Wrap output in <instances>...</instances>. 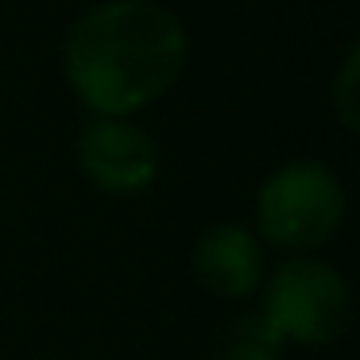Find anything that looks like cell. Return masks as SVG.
Wrapping results in <instances>:
<instances>
[{
	"mask_svg": "<svg viewBox=\"0 0 360 360\" xmlns=\"http://www.w3.org/2000/svg\"><path fill=\"white\" fill-rule=\"evenodd\" d=\"M190 58L182 20L159 0H105L70 27L63 74L94 117H132L174 89Z\"/></svg>",
	"mask_w": 360,
	"mask_h": 360,
	"instance_id": "6da1fadb",
	"label": "cell"
},
{
	"mask_svg": "<svg viewBox=\"0 0 360 360\" xmlns=\"http://www.w3.org/2000/svg\"><path fill=\"white\" fill-rule=\"evenodd\" d=\"M345 221V186L326 163H283L256 194L259 240L287 252L321 248Z\"/></svg>",
	"mask_w": 360,
	"mask_h": 360,
	"instance_id": "7a4b0ae2",
	"label": "cell"
},
{
	"mask_svg": "<svg viewBox=\"0 0 360 360\" xmlns=\"http://www.w3.org/2000/svg\"><path fill=\"white\" fill-rule=\"evenodd\" d=\"M283 345H333L352 326V290L337 267L321 259H287L267 275L264 310Z\"/></svg>",
	"mask_w": 360,
	"mask_h": 360,
	"instance_id": "3957f363",
	"label": "cell"
},
{
	"mask_svg": "<svg viewBox=\"0 0 360 360\" xmlns=\"http://www.w3.org/2000/svg\"><path fill=\"white\" fill-rule=\"evenodd\" d=\"M78 167L97 190L132 198L155 182L159 148L128 117H94L78 136Z\"/></svg>",
	"mask_w": 360,
	"mask_h": 360,
	"instance_id": "277c9868",
	"label": "cell"
},
{
	"mask_svg": "<svg viewBox=\"0 0 360 360\" xmlns=\"http://www.w3.org/2000/svg\"><path fill=\"white\" fill-rule=\"evenodd\" d=\"M194 275L210 295L225 302L252 298L267 279L264 240L244 225H213L194 244Z\"/></svg>",
	"mask_w": 360,
	"mask_h": 360,
	"instance_id": "5b68a950",
	"label": "cell"
},
{
	"mask_svg": "<svg viewBox=\"0 0 360 360\" xmlns=\"http://www.w3.org/2000/svg\"><path fill=\"white\" fill-rule=\"evenodd\" d=\"M213 360H283V341L264 314H244L225 329Z\"/></svg>",
	"mask_w": 360,
	"mask_h": 360,
	"instance_id": "8992f818",
	"label": "cell"
},
{
	"mask_svg": "<svg viewBox=\"0 0 360 360\" xmlns=\"http://www.w3.org/2000/svg\"><path fill=\"white\" fill-rule=\"evenodd\" d=\"M329 105H333L337 120L349 132H356V47H349V55H345L341 74L333 82V94H329Z\"/></svg>",
	"mask_w": 360,
	"mask_h": 360,
	"instance_id": "52a82bcc",
	"label": "cell"
}]
</instances>
